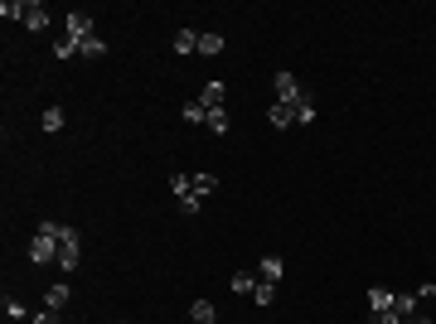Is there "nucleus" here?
<instances>
[{
  "mask_svg": "<svg viewBox=\"0 0 436 324\" xmlns=\"http://www.w3.org/2000/svg\"><path fill=\"white\" fill-rule=\"evenodd\" d=\"M59 227L63 223H54V218H44L34 227V242H30V261L34 266H59Z\"/></svg>",
  "mask_w": 436,
  "mask_h": 324,
  "instance_id": "1",
  "label": "nucleus"
},
{
  "mask_svg": "<svg viewBox=\"0 0 436 324\" xmlns=\"http://www.w3.org/2000/svg\"><path fill=\"white\" fill-rule=\"evenodd\" d=\"M228 285H233V295H252V290H257L262 281H257V271H238V276H233Z\"/></svg>",
  "mask_w": 436,
  "mask_h": 324,
  "instance_id": "14",
  "label": "nucleus"
},
{
  "mask_svg": "<svg viewBox=\"0 0 436 324\" xmlns=\"http://www.w3.org/2000/svg\"><path fill=\"white\" fill-rule=\"evenodd\" d=\"M63 126H68V112H63V107H44V131L54 136V131H63Z\"/></svg>",
  "mask_w": 436,
  "mask_h": 324,
  "instance_id": "16",
  "label": "nucleus"
},
{
  "mask_svg": "<svg viewBox=\"0 0 436 324\" xmlns=\"http://www.w3.org/2000/svg\"><path fill=\"white\" fill-rule=\"evenodd\" d=\"M78 54H83V59H107V39H97V34H92V39H83V49H78Z\"/></svg>",
  "mask_w": 436,
  "mask_h": 324,
  "instance_id": "21",
  "label": "nucleus"
},
{
  "mask_svg": "<svg viewBox=\"0 0 436 324\" xmlns=\"http://www.w3.org/2000/svg\"><path fill=\"white\" fill-rule=\"evenodd\" d=\"M301 97H306V92H301V83H296V73H291V68H281V73H277V102H286V107H296Z\"/></svg>",
  "mask_w": 436,
  "mask_h": 324,
  "instance_id": "3",
  "label": "nucleus"
},
{
  "mask_svg": "<svg viewBox=\"0 0 436 324\" xmlns=\"http://www.w3.org/2000/svg\"><path fill=\"white\" fill-rule=\"evenodd\" d=\"M252 300H257V305H262V310H267V305H272V300H277V285H257V290H252Z\"/></svg>",
  "mask_w": 436,
  "mask_h": 324,
  "instance_id": "26",
  "label": "nucleus"
},
{
  "mask_svg": "<svg viewBox=\"0 0 436 324\" xmlns=\"http://www.w3.org/2000/svg\"><path fill=\"white\" fill-rule=\"evenodd\" d=\"M44 305H49V310H63V305H68V285H49V290H44Z\"/></svg>",
  "mask_w": 436,
  "mask_h": 324,
  "instance_id": "22",
  "label": "nucleus"
},
{
  "mask_svg": "<svg viewBox=\"0 0 436 324\" xmlns=\"http://www.w3.org/2000/svg\"><path fill=\"white\" fill-rule=\"evenodd\" d=\"M281 271H286V261H281L277 252L257 261V281H262V285H277V281H281Z\"/></svg>",
  "mask_w": 436,
  "mask_h": 324,
  "instance_id": "4",
  "label": "nucleus"
},
{
  "mask_svg": "<svg viewBox=\"0 0 436 324\" xmlns=\"http://www.w3.org/2000/svg\"><path fill=\"white\" fill-rule=\"evenodd\" d=\"M393 300H397V290H388V285H373V290H368V314H378V310H393Z\"/></svg>",
  "mask_w": 436,
  "mask_h": 324,
  "instance_id": "9",
  "label": "nucleus"
},
{
  "mask_svg": "<svg viewBox=\"0 0 436 324\" xmlns=\"http://www.w3.org/2000/svg\"><path fill=\"white\" fill-rule=\"evenodd\" d=\"M393 310H397V319H412V314H417V290H397Z\"/></svg>",
  "mask_w": 436,
  "mask_h": 324,
  "instance_id": "15",
  "label": "nucleus"
},
{
  "mask_svg": "<svg viewBox=\"0 0 436 324\" xmlns=\"http://www.w3.org/2000/svg\"><path fill=\"white\" fill-rule=\"evenodd\" d=\"M170 49H175V54H199V34H194V30H179V34L170 39Z\"/></svg>",
  "mask_w": 436,
  "mask_h": 324,
  "instance_id": "13",
  "label": "nucleus"
},
{
  "mask_svg": "<svg viewBox=\"0 0 436 324\" xmlns=\"http://www.w3.org/2000/svg\"><path fill=\"white\" fill-rule=\"evenodd\" d=\"M78 261H83V237H78V227H59V271H78Z\"/></svg>",
  "mask_w": 436,
  "mask_h": 324,
  "instance_id": "2",
  "label": "nucleus"
},
{
  "mask_svg": "<svg viewBox=\"0 0 436 324\" xmlns=\"http://www.w3.org/2000/svg\"><path fill=\"white\" fill-rule=\"evenodd\" d=\"M68 39H92V15H83V10H68Z\"/></svg>",
  "mask_w": 436,
  "mask_h": 324,
  "instance_id": "5",
  "label": "nucleus"
},
{
  "mask_svg": "<svg viewBox=\"0 0 436 324\" xmlns=\"http://www.w3.org/2000/svg\"><path fill=\"white\" fill-rule=\"evenodd\" d=\"M25 10H30V0H6V6H0V15H6V20H20V25H25Z\"/></svg>",
  "mask_w": 436,
  "mask_h": 324,
  "instance_id": "19",
  "label": "nucleus"
},
{
  "mask_svg": "<svg viewBox=\"0 0 436 324\" xmlns=\"http://www.w3.org/2000/svg\"><path fill=\"white\" fill-rule=\"evenodd\" d=\"M267 121H272L277 131H291V126H296V107H286V102H272V107H267Z\"/></svg>",
  "mask_w": 436,
  "mask_h": 324,
  "instance_id": "6",
  "label": "nucleus"
},
{
  "mask_svg": "<svg viewBox=\"0 0 436 324\" xmlns=\"http://www.w3.org/2000/svg\"><path fill=\"white\" fill-rule=\"evenodd\" d=\"M199 208H204L199 194H184V199H179V213H199Z\"/></svg>",
  "mask_w": 436,
  "mask_h": 324,
  "instance_id": "27",
  "label": "nucleus"
},
{
  "mask_svg": "<svg viewBox=\"0 0 436 324\" xmlns=\"http://www.w3.org/2000/svg\"><path fill=\"white\" fill-rule=\"evenodd\" d=\"M25 30H34V34L49 30V10L39 6V0H30V10H25Z\"/></svg>",
  "mask_w": 436,
  "mask_h": 324,
  "instance_id": "8",
  "label": "nucleus"
},
{
  "mask_svg": "<svg viewBox=\"0 0 436 324\" xmlns=\"http://www.w3.org/2000/svg\"><path fill=\"white\" fill-rule=\"evenodd\" d=\"M30 324H59V310H49V305H39V310L30 314Z\"/></svg>",
  "mask_w": 436,
  "mask_h": 324,
  "instance_id": "25",
  "label": "nucleus"
},
{
  "mask_svg": "<svg viewBox=\"0 0 436 324\" xmlns=\"http://www.w3.org/2000/svg\"><path fill=\"white\" fill-rule=\"evenodd\" d=\"M6 314H10V319H25V305H20V300H10V295H6Z\"/></svg>",
  "mask_w": 436,
  "mask_h": 324,
  "instance_id": "29",
  "label": "nucleus"
},
{
  "mask_svg": "<svg viewBox=\"0 0 436 324\" xmlns=\"http://www.w3.org/2000/svg\"><path fill=\"white\" fill-rule=\"evenodd\" d=\"M224 97H228V88L218 83V78H213V83H204V92H199V102H204L208 112H218V107H224Z\"/></svg>",
  "mask_w": 436,
  "mask_h": 324,
  "instance_id": "7",
  "label": "nucleus"
},
{
  "mask_svg": "<svg viewBox=\"0 0 436 324\" xmlns=\"http://www.w3.org/2000/svg\"><path fill=\"white\" fill-rule=\"evenodd\" d=\"M170 194H175V199H184V194H194V184H189V174H170Z\"/></svg>",
  "mask_w": 436,
  "mask_h": 324,
  "instance_id": "24",
  "label": "nucleus"
},
{
  "mask_svg": "<svg viewBox=\"0 0 436 324\" xmlns=\"http://www.w3.org/2000/svg\"><path fill=\"white\" fill-rule=\"evenodd\" d=\"M189 184H194V194H199V199H208V194H218V174H208V170H199V174H189Z\"/></svg>",
  "mask_w": 436,
  "mask_h": 324,
  "instance_id": "11",
  "label": "nucleus"
},
{
  "mask_svg": "<svg viewBox=\"0 0 436 324\" xmlns=\"http://www.w3.org/2000/svg\"><path fill=\"white\" fill-rule=\"evenodd\" d=\"M204 126H208L213 136H228V126H233V121H228V112H224V107H218V112H208V117H204Z\"/></svg>",
  "mask_w": 436,
  "mask_h": 324,
  "instance_id": "17",
  "label": "nucleus"
},
{
  "mask_svg": "<svg viewBox=\"0 0 436 324\" xmlns=\"http://www.w3.org/2000/svg\"><path fill=\"white\" fill-rule=\"evenodd\" d=\"M402 324H431V319H426V314H412V319H402Z\"/></svg>",
  "mask_w": 436,
  "mask_h": 324,
  "instance_id": "30",
  "label": "nucleus"
},
{
  "mask_svg": "<svg viewBox=\"0 0 436 324\" xmlns=\"http://www.w3.org/2000/svg\"><path fill=\"white\" fill-rule=\"evenodd\" d=\"M368 324H402V319H397V310H378V314H368Z\"/></svg>",
  "mask_w": 436,
  "mask_h": 324,
  "instance_id": "28",
  "label": "nucleus"
},
{
  "mask_svg": "<svg viewBox=\"0 0 436 324\" xmlns=\"http://www.w3.org/2000/svg\"><path fill=\"white\" fill-rule=\"evenodd\" d=\"M224 44H228V39H224V34H213V30L199 34V54H204V59H218V54H224Z\"/></svg>",
  "mask_w": 436,
  "mask_h": 324,
  "instance_id": "12",
  "label": "nucleus"
},
{
  "mask_svg": "<svg viewBox=\"0 0 436 324\" xmlns=\"http://www.w3.org/2000/svg\"><path fill=\"white\" fill-rule=\"evenodd\" d=\"M179 117H184L189 126H204V117H208V107H204V102L194 97V102H184V112H179Z\"/></svg>",
  "mask_w": 436,
  "mask_h": 324,
  "instance_id": "18",
  "label": "nucleus"
},
{
  "mask_svg": "<svg viewBox=\"0 0 436 324\" xmlns=\"http://www.w3.org/2000/svg\"><path fill=\"white\" fill-rule=\"evenodd\" d=\"M310 121H315V102L301 97V102H296V126H310Z\"/></svg>",
  "mask_w": 436,
  "mask_h": 324,
  "instance_id": "23",
  "label": "nucleus"
},
{
  "mask_svg": "<svg viewBox=\"0 0 436 324\" xmlns=\"http://www.w3.org/2000/svg\"><path fill=\"white\" fill-rule=\"evenodd\" d=\"M189 319H194V324H213V319H218V310H213V300H208V295H199V300L189 305Z\"/></svg>",
  "mask_w": 436,
  "mask_h": 324,
  "instance_id": "10",
  "label": "nucleus"
},
{
  "mask_svg": "<svg viewBox=\"0 0 436 324\" xmlns=\"http://www.w3.org/2000/svg\"><path fill=\"white\" fill-rule=\"evenodd\" d=\"M78 49H83V44H78V39H68V34H59V39H54V59H73Z\"/></svg>",
  "mask_w": 436,
  "mask_h": 324,
  "instance_id": "20",
  "label": "nucleus"
}]
</instances>
